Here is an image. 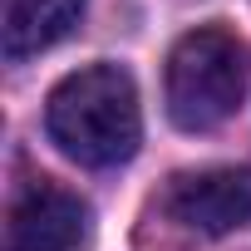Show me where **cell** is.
I'll list each match as a JSON object with an SVG mask.
<instances>
[{"label":"cell","instance_id":"1","mask_svg":"<svg viewBox=\"0 0 251 251\" xmlns=\"http://www.w3.org/2000/svg\"><path fill=\"white\" fill-rule=\"evenodd\" d=\"M45 128L84 168H118L138 153L143 118H138V89L128 69L118 64H89L54 84L45 103Z\"/></svg>","mask_w":251,"mask_h":251},{"label":"cell","instance_id":"2","mask_svg":"<svg viewBox=\"0 0 251 251\" xmlns=\"http://www.w3.org/2000/svg\"><path fill=\"white\" fill-rule=\"evenodd\" d=\"M246 89V50L236 35L202 25L187 30L168 54V118L187 133L226 123Z\"/></svg>","mask_w":251,"mask_h":251},{"label":"cell","instance_id":"3","mask_svg":"<svg viewBox=\"0 0 251 251\" xmlns=\"http://www.w3.org/2000/svg\"><path fill=\"white\" fill-rule=\"evenodd\" d=\"M168 212L207 236H222L231 226L251 222V168H207L187 173L168 187Z\"/></svg>","mask_w":251,"mask_h":251},{"label":"cell","instance_id":"4","mask_svg":"<svg viewBox=\"0 0 251 251\" xmlns=\"http://www.w3.org/2000/svg\"><path fill=\"white\" fill-rule=\"evenodd\" d=\"M89 231V207L54 187V182H35L10 217V251H79Z\"/></svg>","mask_w":251,"mask_h":251},{"label":"cell","instance_id":"5","mask_svg":"<svg viewBox=\"0 0 251 251\" xmlns=\"http://www.w3.org/2000/svg\"><path fill=\"white\" fill-rule=\"evenodd\" d=\"M84 15V0H0V40L10 59L40 54L64 40Z\"/></svg>","mask_w":251,"mask_h":251}]
</instances>
